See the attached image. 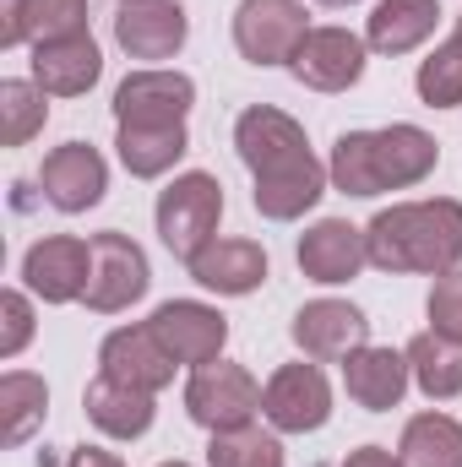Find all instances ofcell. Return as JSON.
Returning <instances> with one entry per match:
<instances>
[{
	"instance_id": "cell-1",
	"label": "cell",
	"mask_w": 462,
	"mask_h": 467,
	"mask_svg": "<svg viewBox=\"0 0 462 467\" xmlns=\"http://www.w3.org/2000/svg\"><path fill=\"white\" fill-rule=\"evenodd\" d=\"M234 147H239V158H245V169H250V180H256L250 202H256L261 218L294 223V218H305V213L327 196V180H332V174H327V163L310 152L305 125L294 115H283V109H272V104L245 109V115L234 119Z\"/></svg>"
},
{
	"instance_id": "cell-2",
	"label": "cell",
	"mask_w": 462,
	"mask_h": 467,
	"mask_svg": "<svg viewBox=\"0 0 462 467\" xmlns=\"http://www.w3.org/2000/svg\"><path fill=\"white\" fill-rule=\"evenodd\" d=\"M370 266L381 272H425L446 277L462 261V202L436 196V202H397L364 223Z\"/></svg>"
},
{
	"instance_id": "cell-3",
	"label": "cell",
	"mask_w": 462,
	"mask_h": 467,
	"mask_svg": "<svg viewBox=\"0 0 462 467\" xmlns=\"http://www.w3.org/2000/svg\"><path fill=\"white\" fill-rule=\"evenodd\" d=\"M441 163V147L419 125H381V130H343L332 147V185L343 196H386L430 180Z\"/></svg>"
},
{
	"instance_id": "cell-4",
	"label": "cell",
	"mask_w": 462,
	"mask_h": 467,
	"mask_svg": "<svg viewBox=\"0 0 462 467\" xmlns=\"http://www.w3.org/2000/svg\"><path fill=\"white\" fill-rule=\"evenodd\" d=\"M152 218H158V239L169 244V255L191 261L196 250H207L218 239V218H224V185H218V174H207V169L174 174L158 191Z\"/></svg>"
},
{
	"instance_id": "cell-5",
	"label": "cell",
	"mask_w": 462,
	"mask_h": 467,
	"mask_svg": "<svg viewBox=\"0 0 462 467\" xmlns=\"http://www.w3.org/2000/svg\"><path fill=\"white\" fill-rule=\"evenodd\" d=\"M185 413H191V424H202L207 435L245 430V424H256V413H261V386H256V375H250L245 364L213 358V364L191 369V380H185Z\"/></svg>"
},
{
	"instance_id": "cell-6",
	"label": "cell",
	"mask_w": 462,
	"mask_h": 467,
	"mask_svg": "<svg viewBox=\"0 0 462 467\" xmlns=\"http://www.w3.org/2000/svg\"><path fill=\"white\" fill-rule=\"evenodd\" d=\"M310 33L305 0H239L234 5V49L250 66H289Z\"/></svg>"
},
{
	"instance_id": "cell-7",
	"label": "cell",
	"mask_w": 462,
	"mask_h": 467,
	"mask_svg": "<svg viewBox=\"0 0 462 467\" xmlns=\"http://www.w3.org/2000/svg\"><path fill=\"white\" fill-rule=\"evenodd\" d=\"M261 413L278 435H316L332 419V386L321 364H278L272 380L261 386Z\"/></svg>"
},
{
	"instance_id": "cell-8",
	"label": "cell",
	"mask_w": 462,
	"mask_h": 467,
	"mask_svg": "<svg viewBox=\"0 0 462 467\" xmlns=\"http://www.w3.org/2000/svg\"><path fill=\"white\" fill-rule=\"evenodd\" d=\"M152 283V266H147V250L120 229L93 234V277H88V294L82 305L99 310V316H115V310H131Z\"/></svg>"
},
{
	"instance_id": "cell-9",
	"label": "cell",
	"mask_w": 462,
	"mask_h": 467,
	"mask_svg": "<svg viewBox=\"0 0 462 467\" xmlns=\"http://www.w3.org/2000/svg\"><path fill=\"white\" fill-rule=\"evenodd\" d=\"M93 277V239L77 234H44L27 244L22 255V283L27 294H38L44 305H77L88 294Z\"/></svg>"
},
{
	"instance_id": "cell-10",
	"label": "cell",
	"mask_w": 462,
	"mask_h": 467,
	"mask_svg": "<svg viewBox=\"0 0 462 467\" xmlns=\"http://www.w3.org/2000/svg\"><path fill=\"white\" fill-rule=\"evenodd\" d=\"M147 327L174 364H191V369L224 358V343H229V316L202 305V299H169V305L152 310Z\"/></svg>"
},
{
	"instance_id": "cell-11",
	"label": "cell",
	"mask_w": 462,
	"mask_h": 467,
	"mask_svg": "<svg viewBox=\"0 0 462 467\" xmlns=\"http://www.w3.org/2000/svg\"><path fill=\"white\" fill-rule=\"evenodd\" d=\"M38 185H44V202H49L55 213H71V218H77V213H88V207L104 202V191H110V163H104L99 147L66 141V147H55V152L44 158Z\"/></svg>"
},
{
	"instance_id": "cell-12",
	"label": "cell",
	"mask_w": 462,
	"mask_h": 467,
	"mask_svg": "<svg viewBox=\"0 0 462 467\" xmlns=\"http://www.w3.org/2000/svg\"><path fill=\"white\" fill-rule=\"evenodd\" d=\"M364 60H370V44L348 27H310L299 55L289 60V71L316 88V93H348L359 77H364Z\"/></svg>"
},
{
	"instance_id": "cell-13",
	"label": "cell",
	"mask_w": 462,
	"mask_h": 467,
	"mask_svg": "<svg viewBox=\"0 0 462 467\" xmlns=\"http://www.w3.org/2000/svg\"><path fill=\"white\" fill-rule=\"evenodd\" d=\"M191 38V16L180 0H120L115 44L131 60H174Z\"/></svg>"
},
{
	"instance_id": "cell-14",
	"label": "cell",
	"mask_w": 462,
	"mask_h": 467,
	"mask_svg": "<svg viewBox=\"0 0 462 467\" xmlns=\"http://www.w3.org/2000/svg\"><path fill=\"white\" fill-rule=\"evenodd\" d=\"M196 82L185 71H131L115 88V125H185Z\"/></svg>"
},
{
	"instance_id": "cell-15",
	"label": "cell",
	"mask_w": 462,
	"mask_h": 467,
	"mask_svg": "<svg viewBox=\"0 0 462 467\" xmlns=\"http://www.w3.org/2000/svg\"><path fill=\"white\" fill-rule=\"evenodd\" d=\"M289 332H294L299 353L316 358V364H343L348 353H359L370 343V321L348 299H310V305H299Z\"/></svg>"
},
{
	"instance_id": "cell-16",
	"label": "cell",
	"mask_w": 462,
	"mask_h": 467,
	"mask_svg": "<svg viewBox=\"0 0 462 467\" xmlns=\"http://www.w3.org/2000/svg\"><path fill=\"white\" fill-rule=\"evenodd\" d=\"M299 272L310 277V283H327V288H338V283H353L364 266H370V244H364V229H353L348 218H321V223H310V229L299 234Z\"/></svg>"
},
{
	"instance_id": "cell-17",
	"label": "cell",
	"mask_w": 462,
	"mask_h": 467,
	"mask_svg": "<svg viewBox=\"0 0 462 467\" xmlns=\"http://www.w3.org/2000/svg\"><path fill=\"white\" fill-rule=\"evenodd\" d=\"M191 283H202L207 294H218V299H245V294H256L261 283H267V250L256 244V239H213L207 250H196L191 261Z\"/></svg>"
},
{
	"instance_id": "cell-18",
	"label": "cell",
	"mask_w": 462,
	"mask_h": 467,
	"mask_svg": "<svg viewBox=\"0 0 462 467\" xmlns=\"http://www.w3.org/2000/svg\"><path fill=\"white\" fill-rule=\"evenodd\" d=\"M99 375H110L120 386H136V391H163L174 380V358L163 353V343L152 337V327H120L104 337L99 348Z\"/></svg>"
},
{
	"instance_id": "cell-19",
	"label": "cell",
	"mask_w": 462,
	"mask_h": 467,
	"mask_svg": "<svg viewBox=\"0 0 462 467\" xmlns=\"http://www.w3.org/2000/svg\"><path fill=\"white\" fill-rule=\"evenodd\" d=\"M99 77H104V55H99V38L93 33H71V38L33 44V82L49 99H82Z\"/></svg>"
},
{
	"instance_id": "cell-20",
	"label": "cell",
	"mask_w": 462,
	"mask_h": 467,
	"mask_svg": "<svg viewBox=\"0 0 462 467\" xmlns=\"http://www.w3.org/2000/svg\"><path fill=\"white\" fill-rule=\"evenodd\" d=\"M343 386H348V397H353L364 413H392V408L408 397V386H414L408 353L364 343L359 353H348L343 358Z\"/></svg>"
},
{
	"instance_id": "cell-21",
	"label": "cell",
	"mask_w": 462,
	"mask_h": 467,
	"mask_svg": "<svg viewBox=\"0 0 462 467\" xmlns=\"http://www.w3.org/2000/svg\"><path fill=\"white\" fill-rule=\"evenodd\" d=\"M71 33H88V0H5V27H0L5 49L49 44Z\"/></svg>"
},
{
	"instance_id": "cell-22",
	"label": "cell",
	"mask_w": 462,
	"mask_h": 467,
	"mask_svg": "<svg viewBox=\"0 0 462 467\" xmlns=\"http://www.w3.org/2000/svg\"><path fill=\"white\" fill-rule=\"evenodd\" d=\"M82 413L110 435V441H142L158 419L152 408V391H136V386H120L110 375H99L88 391H82Z\"/></svg>"
},
{
	"instance_id": "cell-23",
	"label": "cell",
	"mask_w": 462,
	"mask_h": 467,
	"mask_svg": "<svg viewBox=\"0 0 462 467\" xmlns=\"http://www.w3.org/2000/svg\"><path fill=\"white\" fill-rule=\"evenodd\" d=\"M441 22V0H375L364 22V44L375 55H408L419 49Z\"/></svg>"
},
{
	"instance_id": "cell-24",
	"label": "cell",
	"mask_w": 462,
	"mask_h": 467,
	"mask_svg": "<svg viewBox=\"0 0 462 467\" xmlns=\"http://www.w3.org/2000/svg\"><path fill=\"white\" fill-rule=\"evenodd\" d=\"M115 152L131 180H158L191 152V130L185 125H120Z\"/></svg>"
},
{
	"instance_id": "cell-25",
	"label": "cell",
	"mask_w": 462,
	"mask_h": 467,
	"mask_svg": "<svg viewBox=\"0 0 462 467\" xmlns=\"http://www.w3.org/2000/svg\"><path fill=\"white\" fill-rule=\"evenodd\" d=\"M403 467H462V424L452 413H414L397 441Z\"/></svg>"
},
{
	"instance_id": "cell-26",
	"label": "cell",
	"mask_w": 462,
	"mask_h": 467,
	"mask_svg": "<svg viewBox=\"0 0 462 467\" xmlns=\"http://www.w3.org/2000/svg\"><path fill=\"white\" fill-rule=\"evenodd\" d=\"M403 353H408L414 386H419L430 402H452V397H462V343L441 337V332H419Z\"/></svg>"
},
{
	"instance_id": "cell-27",
	"label": "cell",
	"mask_w": 462,
	"mask_h": 467,
	"mask_svg": "<svg viewBox=\"0 0 462 467\" xmlns=\"http://www.w3.org/2000/svg\"><path fill=\"white\" fill-rule=\"evenodd\" d=\"M49 413V386L44 375L27 369H5L0 375V446H22Z\"/></svg>"
},
{
	"instance_id": "cell-28",
	"label": "cell",
	"mask_w": 462,
	"mask_h": 467,
	"mask_svg": "<svg viewBox=\"0 0 462 467\" xmlns=\"http://www.w3.org/2000/svg\"><path fill=\"white\" fill-rule=\"evenodd\" d=\"M44 99L49 93L38 82H22V77H5L0 82V141L5 147H27L44 130V119H49V104Z\"/></svg>"
},
{
	"instance_id": "cell-29",
	"label": "cell",
	"mask_w": 462,
	"mask_h": 467,
	"mask_svg": "<svg viewBox=\"0 0 462 467\" xmlns=\"http://www.w3.org/2000/svg\"><path fill=\"white\" fill-rule=\"evenodd\" d=\"M419 104L425 109H457L462 104V33H452L446 44H436L425 60H419Z\"/></svg>"
},
{
	"instance_id": "cell-30",
	"label": "cell",
	"mask_w": 462,
	"mask_h": 467,
	"mask_svg": "<svg viewBox=\"0 0 462 467\" xmlns=\"http://www.w3.org/2000/svg\"><path fill=\"white\" fill-rule=\"evenodd\" d=\"M207 467H283V441H278V430H256V424L213 435Z\"/></svg>"
},
{
	"instance_id": "cell-31",
	"label": "cell",
	"mask_w": 462,
	"mask_h": 467,
	"mask_svg": "<svg viewBox=\"0 0 462 467\" xmlns=\"http://www.w3.org/2000/svg\"><path fill=\"white\" fill-rule=\"evenodd\" d=\"M425 316H430V332L462 343V272L436 277V288H430V299H425Z\"/></svg>"
},
{
	"instance_id": "cell-32",
	"label": "cell",
	"mask_w": 462,
	"mask_h": 467,
	"mask_svg": "<svg viewBox=\"0 0 462 467\" xmlns=\"http://www.w3.org/2000/svg\"><path fill=\"white\" fill-rule=\"evenodd\" d=\"M27 343H33V305L22 288H5L0 294V358H16Z\"/></svg>"
},
{
	"instance_id": "cell-33",
	"label": "cell",
	"mask_w": 462,
	"mask_h": 467,
	"mask_svg": "<svg viewBox=\"0 0 462 467\" xmlns=\"http://www.w3.org/2000/svg\"><path fill=\"white\" fill-rule=\"evenodd\" d=\"M343 467H403L397 451H386V446H359V451H348Z\"/></svg>"
},
{
	"instance_id": "cell-34",
	"label": "cell",
	"mask_w": 462,
	"mask_h": 467,
	"mask_svg": "<svg viewBox=\"0 0 462 467\" xmlns=\"http://www.w3.org/2000/svg\"><path fill=\"white\" fill-rule=\"evenodd\" d=\"M66 467H125V462H120L115 451H104V446H77L66 457Z\"/></svg>"
},
{
	"instance_id": "cell-35",
	"label": "cell",
	"mask_w": 462,
	"mask_h": 467,
	"mask_svg": "<svg viewBox=\"0 0 462 467\" xmlns=\"http://www.w3.org/2000/svg\"><path fill=\"white\" fill-rule=\"evenodd\" d=\"M321 5H353V0H321Z\"/></svg>"
},
{
	"instance_id": "cell-36",
	"label": "cell",
	"mask_w": 462,
	"mask_h": 467,
	"mask_svg": "<svg viewBox=\"0 0 462 467\" xmlns=\"http://www.w3.org/2000/svg\"><path fill=\"white\" fill-rule=\"evenodd\" d=\"M158 467H191V462H158Z\"/></svg>"
},
{
	"instance_id": "cell-37",
	"label": "cell",
	"mask_w": 462,
	"mask_h": 467,
	"mask_svg": "<svg viewBox=\"0 0 462 467\" xmlns=\"http://www.w3.org/2000/svg\"><path fill=\"white\" fill-rule=\"evenodd\" d=\"M457 33H462V16H457Z\"/></svg>"
}]
</instances>
